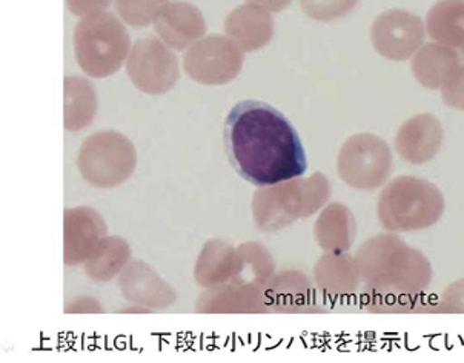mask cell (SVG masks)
<instances>
[{
  "label": "cell",
  "instance_id": "6da1fadb",
  "mask_svg": "<svg viewBox=\"0 0 464 363\" xmlns=\"http://www.w3.org/2000/svg\"><path fill=\"white\" fill-rule=\"evenodd\" d=\"M223 142L232 168L256 187H273L308 170L293 122L266 102L242 101L232 106L225 117Z\"/></svg>",
  "mask_w": 464,
  "mask_h": 363
},
{
  "label": "cell",
  "instance_id": "7a4b0ae2",
  "mask_svg": "<svg viewBox=\"0 0 464 363\" xmlns=\"http://www.w3.org/2000/svg\"><path fill=\"white\" fill-rule=\"evenodd\" d=\"M127 34L116 35V37H106V31L103 28L92 34V31H85L77 34V57L83 66L85 62H121L127 53Z\"/></svg>",
  "mask_w": 464,
  "mask_h": 363
}]
</instances>
